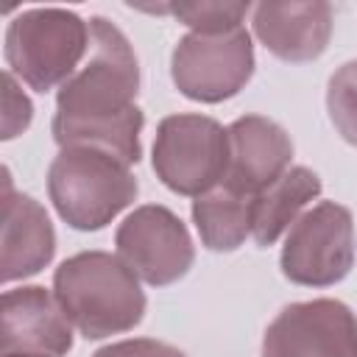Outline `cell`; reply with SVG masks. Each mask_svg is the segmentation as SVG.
Masks as SVG:
<instances>
[{
	"label": "cell",
	"mask_w": 357,
	"mask_h": 357,
	"mask_svg": "<svg viewBox=\"0 0 357 357\" xmlns=\"http://www.w3.org/2000/svg\"><path fill=\"white\" fill-rule=\"evenodd\" d=\"M137 92L139 64L131 42L106 17H92L86 59L56 95L53 139L61 148H95L137 165L145 126Z\"/></svg>",
	"instance_id": "obj_1"
},
{
	"label": "cell",
	"mask_w": 357,
	"mask_h": 357,
	"mask_svg": "<svg viewBox=\"0 0 357 357\" xmlns=\"http://www.w3.org/2000/svg\"><path fill=\"white\" fill-rule=\"evenodd\" d=\"M53 296L86 340L128 332L145 315L137 273L106 251H81L64 259L53 273Z\"/></svg>",
	"instance_id": "obj_2"
},
{
	"label": "cell",
	"mask_w": 357,
	"mask_h": 357,
	"mask_svg": "<svg viewBox=\"0 0 357 357\" xmlns=\"http://www.w3.org/2000/svg\"><path fill=\"white\" fill-rule=\"evenodd\" d=\"M128 167L95 148H61L47 170V195L59 218L78 231H98L112 223L139 192Z\"/></svg>",
	"instance_id": "obj_3"
},
{
	"label": "cell",
	"mask_w": 357,
	"mask_h": 357,
	"mask_svg": "<svg viewBox=\"0 0 357 357\" xmlns=\"http://www.w3.org/2000/svg\"><path fill=\"white\" fill-rule=\"evenodd\" d=\"M89 22L67 8H28L8 22L6 64L31 89L61 86L86 59Z\"/></svg>",
	"instance_id": "obj_4"
},
{
	"label": "cell",
	"mask_w": 357,
	"mask_h": 357,
	"mask_svg": "<svg viewBox=\"0 0 357 357\" xmlns=\"http://www.w3.org/2000/svg\"><path fill=\"white\" fill-rule=\"evenodd\" d=\"M153 173L178 195L215 190L229 167V128L206 114H167L156 126Z\"/></svg>",
	"instance_id": "obj_5"
},
{
	"label": "cell",
	"mask_w": 357,
	"mask_h": 357,
	"mask_svg": "<svg viewBox=\"0 0 357 357\" xmlns=\"http://www.w3.org/2000/svg\"><path fill=\"white\" fill-rule=\"evenodd\" d=\"M282 273L304 287H329L354 265V220L343 204L321 201L304 212L282 245Z\"/></svg>",
	"instance_id": "obj_6"
},
{
	"label": "cell",
	"mask_w": 357,
	"mask_h": 357,
	"mask_svg": "<svg viewBox=\"0 0 357 357\" xmlns=\"http://www.w3.org/2000/svg\"><path fill=\"white\" fill-rule=\"evenodd\" d=\"M170 75L190 100L220 103L254 75V45L245 28L229 33H187L170 56Z\"/></svg>",
	"instance_id": "obj_7"
},
{
	"label": "cell",
	"mask_w": 357,
	"mask_h": 357,
	"mask_svg": "<svg viewBox=\"0 0 357 357\" xmlns=\"http://www.w3.org/2000/svg\"><path fill=\"white\" fill-rule=\"evenodd\" d=\"M117 257L137 273V279L165 287L178 282L195 259V245L181 223L167 206L145 204L137 206L114 234Z\"/></svg>",
	"instance_id": "obj_8"
},
{
	"label": "cell",
	"mask_w": 357,
	"mask_h": 357,
	"mask_svg": "<svg viewBox=\"0 0 357 357\" xmlns=\"http://www.w3.org/2000/svg\"><path fill=\"white\" fill-rule=\"evenodd\" d=\"M262 357H357V315L337 298L287 304L265 329Z\"/></svg>",
	"instance_id": "obj_9"
},
{
	"label": "cell",
	"mask_w": 357,
	"mask_h": 357,
	"mask_svg": "<svg viewBox=\"0 0 357 357\" xmlns=\"http://www.w3.org/2000/svg\"><path fill=\"white\" fill-rule=\"evenodd\" d=\"M73 349V324L45 287L6 290L0 301V351L61 357Z\"/></svg>",
	"instance_id": "obj_10"
},
{
	"label": "cell",
	"mask_w": 357,
	"mask_h": 357,
	"mask_svg": "<svg viewBox=\"0 0 357 357\" xmlns=\"http://www.w3.org/2000/svg\"><path fill=\"white\" fill-rule=\"evenodd\" d=\"M290 159L293 139L279 123L262 114L237 117L229 126V167L220 184L243 195H259L290 170Z\"/></svg>",
	"instance_id": "obj_11"
},
{
	"label": "cell",
	"mask_w": 357,
	"mask_h": 357,
	"mask_svg": "<svg viewBox=\"0 0 357 357\" xmlns=\"http://www.w3.org/2000/svg\"><path fill=\"white\" fill-rule=\"evenodd\" d=\"M3 251L0 279L17 282L39 273L56 254V231L39 201L25 192H14L8 170L3 173Z\"/></svg>",
	"instance_id": "obj_12"
},
{
	"label": "cell",
	"mask_w": 357,
	"mask_h": 357,
	"mask_svg": "<svg viewBox=\"0 0 357 357\" xmlns=\"http://www.w3.org/2000/svg\"><path fill=\"white\" fill-rule=\"evenodd\" d=\"M254 33L282 61L301 64L318 59L332 36L329 3H259L254 6Z\"/></svg>",
	"instance_id": "obj_13"
},
{
	"label": "cell",
	"mask_w": 357,
	"mask_h": 357,
	"mask_svg": "<svg viewBox=\"0 0 357 357\" xmlns=\"http://www.w3.org/2000/svg\"><path fill=\"white\" fill-rule=\"evenodd\" d=\"M321 195V178L310 167H290L279 181L254 195L251 237L259 248L273 245L282 231L298 220V212Z\"/></svg>",
	"instance_id": "obj_14"
},
{
	"label": "cell",
	"mask_w": 357,
	"mask_h": 357,
	"mask_svg": "<svg viewBox=\"0 0 357 357\" xmlns=\"http://www.w3.org/2000/svg\"><path fill=\"white\" fill-rule=\"evenodd\" d=\"M192 223L209 251H234L251 234L254 195H243L218 184L192 201Z\"/></svg>",
	"instance_id": "obj_15"
},
{
	"label": "cell",
	"mask_w": 357,
	"mask_h": 357,
	"mask_svg": "<svg viewBox=\"0 0 357 357\" xmlns=\"http://www.w3.org/2000/svg\"><path fill=\"white\" fill-rule=\"evenodd\" d=\"M326 112L335 131L357 148V59L332 73L326 86Z\"/></svg>",
	"instance_id": "obj_16"
},
{
	"label": "cell",
	"mask_w": 357,
	"mask_h": 357,
	"mask_svg": "<svg viewBox=\"0 0 357 357\" xmlns=\"http://www.w3.org/2000/svg\"><path fill=\"white\" fill-rule=\"evenodd\" d=\"M251 11L248 3H229V0H201V3H176L170 14L178 17L192 33H229L243 28L240 22Z\"/></svg>",
	"instance_id": "obj_17"
},
{
	"label": "cell",
	"mask_w": 357,
	"mask_h": 357,
	"mask_svg": "<svg viewBox=\"0 0 357 357\" xmlns=\"http://www.w3.org/2000/svg\"><path fill=\"white\" fill-rule=\"evenodd\" d=\"M33 106L17 86L11 73H3V139H14L31 126Z\"/></svg>",
	"instance_id": "obj_18"
},
{
	"label": "cell",
	"mask_w": 357,
	"mask_h": 357,
	"mask_svg": "<svg viewBox=\"0 0 357 357\" xmlns=\"http://www.w3.org/2000/svg\"><path fill=\"white\" fill-rule=\"evenodd\" d=\"M92 357H187V354L170 343H162V340L134 337V340L109 343V346L98 349Z\"/></svg>",
	"instance_id": "obj_19"
},
{
	"label": "cell",
	"mask_w": 357,
	"mask_h": 357,
	"mask_svg": "<svg viewBox=\"0 0 357 357\" xmlns=\"http://www.w3.org/2000/svg\"><path fill=\"white\" fill-rule=\"evenodd\" d=\"M3 357H47V354H3Z\"/></svg>",
	"instance_id": "obj_20"
}]
</instances>
